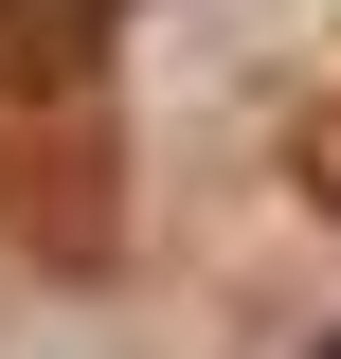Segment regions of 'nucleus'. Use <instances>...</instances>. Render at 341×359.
Here are the masks:
<instances>
[{
  "label": "nucleus",
  "mask_w": 341,
  "mask_h": 359,
  "mask_svg": "<svg viewBox=\"0 0 341 359\" xmlns=\"http://www.w3.org/2000/svg\"><path fill=\"white\" fill-rule=\"evenodd\" d=\"M323 359H341V341H323Z\"/></svg>",
  "instance_id": "1"
}]
</instances>
